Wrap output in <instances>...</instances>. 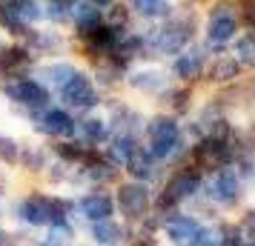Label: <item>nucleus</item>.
Masks as SVG:
<instances>
[{
	"mask_svg": "<svg viewBox=\"0 0 255 246\" xmlns=\"http://www.w3.org/2000/svg\"><path fill=\"white\" fill-rule=\"evenodd\" d=\"M181 143V129L172 117H155L149 123V155L152 158H169Z\"/></svg>",
	"mask_w": 255,
	"mask_h": 246,
	"instance_id": "1",
	"label": "nucleus"
},
{
	"mask_svg": "<svg viewBox=\"0 0 255 246\" xmlns=\"http://www.w3.org/2000/svg\"><path fill=\"white\" fill-rule=\"evenodd\" d=\"M20 218L32 226H40V223H52V226H66V215H63V206L58 200L49 198H26L20 203Z\"/></svg>",
	"mask_w": 255,
	"mask_h": 246,
	"instance_id": "2",
	"label": "nucleus"
},
{
	"mask_svg": "<svg viewBox=\"0 0 255 246\" xmlns=\"http://www.w3.org/2000/svg\"><path fill=\"white\" fill-rule=\"evenodd\" d=\"M3 92L9 94L12 100H17V103L29 106V109H40V106H46V100H49L46 89H43L37 81H29V78L6 81V83H3Z\"/></svg>",
	"mask_w": 255,
	"mask_h": 246,
	"instance_id": "3",
	"label": "nucleus"
},
{
	"mask_svg": "<svg viewBox=\"0 0 255 246\" xmlns=\"http://www.w3.org/2000/svg\"><path fill=\"white\" fill-rule=\"evenodd\" d=\"M60 97H63L66 106H75V109H92L98 103V94H95L92 83L81 72H75L69 81L60 86Z\"/></svg>",
	"mask_w": 255,
	"mask_h": 246,
	"instance_id": "4",
	"label": "nucleus"
},
{
	"mask_svg": "<svg viewBox=\"0 0 255 246\" xmlns=\"http://www.w3.org/2000/svg\"><path fill=\"white\" fill-rule=\"evenodd\" d=\"M189 37H192V20H169L155 35V52H161V55L181 52Z\"/></svg>",
	"mask_w": 255,
	"mask_h": 246,
	"instance_id": "5",
	"label": "nucleus"
},
{
	"mask_svg": "<svg viewBox=\"0 0 255 246\" xmlns=\"http://www.w3.org/2000/svg\"><path fill=\"white\" fill-rule=\"evenodd\" d=\"M235 23H238V17H235L232 3H218L209 14V26H207L209 43H227L235 35Z\"/></svg>",
	"mask_w": 255,
	"mask_h": 246,
	"instance_id": "6",
	"label": "nucleus"
},
{
	"mask_svg": "<svg viewBox=\"0 0 255 246\" xmlns=\"http://www.w3.org/2000/svg\"><path fill=\"white\" fill-rule=\"evenodd\" d=\"M118 206L127 218H143L149 209V192L143 183H124L118 189Z\"/></svg>",
	"mask_w": 255,
	"mask_h": 246,
	"instance_id": "7",
	"label": "nucleus"
},
{
	"mask_svg": "<svg viewBox=\"0 0 255 246\" xmlns=\"http://www.w3.org/2000/svg\"><path fill=\"white\" fill-rule=\"evenodd\" d=\"M198 186H201V177H198L195 172H181V175H175L172 180H169L166 192H163L161 206L166 209V206H175V203H181V200L192 198L198 192Z\"/></svg>",
	"mask_w": 255,
	"mask_h": 246,
	"instance_id": "8",
	"label": "nucleus"
},
{
	"mask_svg": "<svg viewBox=\"0 0 255 246\" xmlns=\"http://www.w3.org/2000/svg\"><path fill=\"white\" fill-rule=\"evenodd\" d=\"M212 198L218 200V203H227V206L241 198V177H238V172L218 169V175L212 180Z\"/></svg>",
	"mask_w": 255,
	"mask_h": 246,
	"instance_id": "9",
	"label": "nucleus"
},
{
	"mask_svg": "<svg viewBox=\"0 0 255 246\" xmlns=\"http://www.w3.org/2000/svg\"><path fill=\"white\" fill-rule=\"evenodd\" d=\"M166 235L181 246H195L198 235H201V226H198V221H192V218H169Z\"/></svg>",
	"mask_w": 255,
	"mask_h": 246,
	"instance_id": "10",
	"label": "nucleus"
},
{
	"mask_svg": "<svg viewBox=\"0 0 255 246\" xmlns=\"http://www.w3.org/2000/svg\"><path fill=\"white\" fill-rule=\"evenodd\" d=\"M204 60H207L204 49H189V52H184L181 58L175 60V75L184 78V81H195L204 72Z\"/></svg>",
	"mask_w": 255,
	"mask_h": 246,
	"instance_id": "11",
	"label": "nucleus"
},
{
	"mask_svg": "<svg viewBox=\"0 0 255 246\" xmlns=\"http://www.w3.org/2000/svg\"><path fill=\"white\" fill-rule=\"evenodd\" d=\"M37 126L46 132V135H72V132H75V120H72L66 112L52 109V112H46V115H40Z\"/></svg>",
	"mask_w": 255,
	"mask_h": 246,
	"instance_id": "12",
	"label": "nucleus"
},
{
	"mask_svg": "<svg viewBox=\"0 0 255 246\" xmlns=\"http://www.w3.org/2000/svg\"><path fill=\"white\" fill-rule=\"evenodd\" d=\"M81 209L89 221H109V215H112V200L106 198L104 192H95V195L81 200Z\"/></svg>",
	"mask_w": 255,
	"mask_h": 246,
	"instance_id": "13",
	"label": "nucleus"
},
{
	"mask_svg": "<svg viewBox=\"0 0 255 246\" xmlns=\"http://www.w3.org/2000/svg\"><path fill=\"white\" fill-rule=\"evenodd\" d=\"M135 149H138V143H135L132 135H118L112 141V146H109V158H112V164L127 166V161L135 155Z\"/></svg>",
	"mask_w": 255,
	"mask_h": 246,
	"instance_id": "14",
	"label": "nucleus"
},
{
	"mask_svg": "<svg viewBox=\"0 0 255 246\" xmlns=\"http://www.w3.org/2000/svg\"><path fill=\"white\" fill-rule=\"evenodd\" d=\"M127 172L129 175L140 177V180H146V177L155 175V164H152V155L143 152V149H135V155L127 161Z\"/></svg>",
	"mask_w": 255,
	"mask_h": 246,
	"instance_id": "15",
	"label": "nucleus"
},
{
	"mask_svg": "<svg viewBox=\"0 0 255 246\" xmlns=\"http://www.w3.org/2000/svg\"><path fill=\"white\" fill-rule=\"evenodd\" d=\"M32 63V55L26 52V49H3L0 52V69H6V72H17V69H23V66H29Z\"/></svg>",
	"mask_w": 255,
	"mask_h": 246,
	"instance_id": "16",
	"label": "nucleus"
},
{
	"mask_svg": "<svg viewBox=\"0 0 255 246\" xmlns=\"http://www.w3.org/2000/svg\"><path fill=\"white\" fill-rule=\"evenodd\" d=\"M69 17H75V23L81 26V32H86V29H92V26L101 23V12H98V6H92V3H78V6H72Z\"/></svg>",
	"mask_w": 255,
	"mask_h": 246,
	"instance_id": "17",
	"label": "nucleus"
},
{
	"mask_svg": "<svg viewBox=\"0 0 255 246\" xmlns=\"http://www.w3.org/2000/svg\"><path fill=\"white\" fill-rule=\"evenodd\" d=\"M238 69H241V63H238L235 58H218L215 63H212V69H209V78L218 81V83L235 81V78H238Z\"/></svg>",
	"mask_w": 255,
	"mask_h": 246,
	"instance_id": "18",
	"label": "nucleus"
},
{
	"mask_svg": "<svg viewBox=\"0 0 255 246\" xmlns=\"http://www.w3.org/2000/svg\"><path fill=\"white\" fill-rule=\"evenodd\" d=\"M9 9H12V14L20 20V23H35V20H40V6H37L35 0H12L9 3Z\"/></svg>",
	"mask_w": 255,
	"mask_h": 246,
	"instance_id": "19",
	"label": "nucleus"
},
{
	"mask_svg": "<svg viewBox=\"0 0 255 246\" xmlns=\"http://www.w3.org/2000/svg\"><path fill=\"white\" fill-rule=\"evenodd\" d=\"M121 226L112 221H95L92 226V238L98 241V244H115V241H121Z\"/></svg>",
	"mask_w": 255,
	"mask_h": 246,
	"instance_id": "20",
	"label": "nucleus"
},
{
	"mask_svg": "<svg viewBox=\"0 0 255 246\" xmlns=\"http://www.w3.org/2000/svg\"><path fill=\"white\" fill-rule=\"evenodd\" d=\"M132 86L135 89H143V92H158V89L166 86V78H163L161 72H138L132 78Z\"/></svg>",
	"mask_w": 255,
	"mask_h": 246,
	"instance_id": "21",
	"label": "nucleus"
},
{
	"mask_svg": "<svg viewBox=\"0 0 255 246\" xmlns=\"http://www.w3.org/2000/svg\"><path fill=\"white\" fill-rule=\"evenodd\" d=\"M81 135H83V141H89V143H98V141H104L106 138V123L104 120H98V117H86V120H81Z\"/></svg>",
	"mask_w": 255,
	"mask_h": 246,
	"instance_id": "22",
	"label": "nucleus"
},
{
	"mask_svg": "<svg viewBox=\"0 0 255 246\" xmlns=\"http://www.w3.org/2000/svg\"><path fill=\"white\" fill-rule=\"evenodd\" d=\"M135 9H138L143 17H163L169 14V3L166 0H132Z\"/></svg>",
	"mask_w": 255,
	"mask_h": 246,
	"instance_id": "23",
	"label": "nucleus"
},
{
	"mask_svg": "<svg viewBox=\"0 0 255 246\" xmlns=\"http://www.w3.org/2000/svg\"><path fill=\"white\" fill-rule=\"evenodd\" d=\"M235 55H238V63H247V66H255V35H244L238 43H235Z\"/></svg>",
	"mask_w": 255,
	"mask_h": 246,
	"instance_id": "24",
	"label": "nucleus"
},
{
	"mask_svg": "<svg viewBox=\"0 0 255 246\" xmlns=\"http://www.w3.org/2000/svg\"><path fill=\"white\" fill-rule=\"evenodd\" d=\"M72 75H75V69H72V66H63V63H60V66H52V69H46L43 72V78H46L49 83H52V86H63V83L69 81Z\"/></svg>",
	"mask_w": 255,
	"mask_h": 246,
	"instance_id": "25",
	"label": "nucleus"
},
{
	"mask_svg": "<svg viewBox=\"0 0 255 246\" xmlns=\"http://www.w3.org/2000/svg\"><path fill=\"white\" fill-rule=\"evenodd\" d=\"M195 246H224V229H201Z\"/></svg>",
	"mask_w": 255,
	"mask_h": 246,
	"instance_id": "26",
	"label": "nucleus"
},
{
	"mask_svg": "<svg viewBox=\"0 0 255 246\" xmlns=\"http://www.w3.org/2000/svg\"><path fill=\"white\" fill-rule=\"evenodd\" d=\"M0 161H6V164L17 161V143L12 138H6V135H0Z\"/></svg>",
	"mask_w": 255,
	"mask_h": 246,
	"instance_id": "27",
	"label": "nucleus"
},
{
	"mask_svg": "<svg viewBox=\"0 0 255 246\" xmlns=\"http://www.w3.org/2000/svg\"><path fill=\"white\" fill-rule=\"evenodd\" d=\"M26 166H32V169H43V155L40 152H26Z\"/></svg>",
	"mask_w": 255,
	"mask_h": 246,
	"instance_id": "28",
	"label": "nucleus"
},
{
	"mask_svg": "<svg viewBox=\"0 0 255 246\" xmlns=\"http://www.w3.org/2000/svg\"><path fill=\"white\" fill-rule=\"evenodd\" d=\"M247 20H250V26L255 29V6H253V9H247Z\"/></svg>",
	"mask_w": 255,
	"mask_h": 246,
	"instance_id": "29",
	"label": "nucleus"
},
{
	"mask_svg": "<svg viewBox=\"0 0 255 246\" xmlns=\"http://www.w3.org/2000/svg\"><path fill=\"white\" fill-rule=\"evenodd\" d=\"M86 3H92V6H109L112 0H86Z\"/></svg>",
	"mask_w": 255,
	"mask_h": 246,
	"instance_id": "30",
	"label": "nucleus"
},
{
	"mask_svg": "<svg viewBox=\"0 0 255 246\" xmlns=\"http://www.w3.org/2000/svg\"><path fill=\"white\" fill-rule=\"evenodd\" d=\"M238 3H241V9H253L255 6V0H238Z\"/></svg>",
	"mask_w": 255,
	"mask_h": 246,
	"instance_id": "31",
	"label": "nucleus"
},
{
	"mask_svg": "<svg viewBox=\"0 0 255 246\" xmlns=\"http://www.w3.org/2000/svg\"><path fill=\"white\" fill-rule=\"evenodd\" d=\"M0 246H12V244H9V238H6L3 232H0Z\"/></svg>",
	"mask_w": 255,
	"mask_h": 246,
	"instance_id": "32",
	"label": "nucleus"
},
{
	"mask_svg": "<svg viewBox=\"0 0 255 246\" xmlns=\"http://www.w3.org/2000/svg\"><path fill=\"white\" fill-rule=\"evenodd\" d=\"M253 246H255V244H253Z\"/></svg>",
	"mask_w": 255,
	"mask_h": 246,
	"instance_id": "33",
	"label": "nucleus"
}]
</instances>
